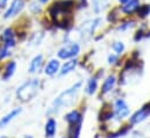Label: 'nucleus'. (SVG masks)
Masks as SVG:
<instances>
[{
    "label": "nucleus",
    "mask_w": 150,
    "mask_h": 138,
    "mask_svg": "<svg viewBox=\"0 0 150 138\" xmlns=\"http://www.w3.org/2000/svg\"><path fill=\"white\" fill-rule=\"evenodd\" d=\"M38 91V80L36 79H32L25 84H22L19 88H18V98L21 99L22 101H27L33 99Z\"/></svg>",
    "instance_id": "2"
},
{
    "label": "nucleus",
    "mask_w": 150,
    "mask_h": 138,
    "mask_svg": "<svg viewBox=\"0 0 150 138\" xmlns=\"http://www.w3.org/2000/svg\"><path fill=\"white\" fill-rule=\"evenodd\" d=\"M56 132V121L54 118H49L45 124V135L47 137H52Z\"/></svg>",
    "instance_id": "17"
},
{
    "label": "nucleus",
    "mask_w": 150,
    "mask_h": 138,
    "mask_svg": "<svg viewBox=\"0 0 150 138\" xmlns=\"http://www.w3.org/2000/svg\"><path fill=\"white\" fill-rule=\"evenodd\" d=\"M134 21H127V22H123L122 25H120L119 26V28H117V30H120V32H125V30H127V29H129V28H132L133 26H134Z\"/></svg>",
    "instance_id": "22"
},
{
    "label": "nucleus",
    "mask_w": 150,
    "mask_h": 138,
    "mask_svg": "<svg viewBox=\"0 0 150 138\" xmlns=\"http://www.w3.org/2000/svg\"><path fill=\"white\" fill-rule=\"evenodd\" d=\"M136 13L139 18H147L150 14V5H141Z\"/></svg>",
    "instance_id": "21"
},
{
    "label": "nucleus",
    "mask_w": 150,
    "mask_h": 138,
    "mask_svg": "<svg viewBox=\"0 0 150 138\" xmlns=\"http://www.w3.org/2000/svg\"><path fill=\"white\" fill-rule=\"evenodd\" d=\"M80 86H81V82H77L76 85H74L72 87H70L69 89L62 92V93L54 100V102H52L51 107H50L49 113L58 111V110H61L63 107H67V106H70V104H74L76 94L78 93Z\"/></svg>",
    "instance_id": "1"
},
{
    "label": "nucleus",
    "mask_w": 150,
    "mask_h": 138,
    "mask_svg": "<svg viewBox=\"0 0 150 138\" xmlns=\"http://www.w3.org/2000/svg\"><path fill=\"white\" fill-rule=\"evenodd\" d=\"M0 38H1V41H2L4 46L7 48V49L13 48V46L15 45V35L13 33V30L9 29V28H7V29H5V30L2 32Z\"/></svg>",
    "instance_id": "8"
},
{
    "label": "nucleus",
    "mask_w": 150,
    "mask_h": 138,
    "mask_svg": "<svg viewBox=\"0 0 150 138\" xmlns=\"http://www.w3.org/2000/svg\"><path fill=\"white\" fill-rule=\"evenodd\" d=\"M8 50L9 49H7V48H5V46H2V48H0V59H2V58H5L6 56H8Z\"/></svg>",
    "instance_id": "24"
},
{
    "label": "nucleus",
    "mask_w": 150,
    "mask_h": 138,
    "mask_svg": "<svg viewBox=\"0 0 150 138\" xmlns=\"http://www.w3.org/2000/svg\"><path fill=\"white\" fill-rule=\"evenodd\" d=\"M29 9L33 12V13H35V14H38V13H40L41 12V5L40 4H38L36 1H34V2H32L30 4V6H29Z\"/></svg>",
    "instance_id": "23"
},
{
    "label": "nucleus",
    "mask_w": 150,
    "mask_h": 138,
    "mask_svg": "<svg viewBox=\"0 0 150 138\" xmlns=\"http://www.w3.org/2000/svg\"><path fill=\"white\" fill-rule=\"evenodd\" d=\"M15 69H16V63L15 62H9L7 64V66H6V71H5V74H4V79L11 78L14 74Z\"/></svg>",
    "instance_id": "18"
},
{
    "label": "nucleus",
    "mask_w": 150,
    "mask_h": 138,
    "mask_svg": "<svg viewBox=\"0 0 150 138\" xmlns=\"http://www.w3.org/2000/svg\"><path fill=\"white\" fill-rule=\"evenodd\" d=\"M38 2L40 4H47V2H49V0H38Z\"/></svg>",
    "instance_id": "28"
},
{
    "label": "nucleus",
    "mask_w": 150,
    "mask_h": 138,
    "mask_svg": "<svg viewBox=\"0 0 150 138\" xmlns=\"http://www.w3.org/2000/svg\"><path fill=\"white\" fill-rule=\"evenodd\" d=\"M21 113V109L20 108H15V109H13L11 113H8L7 115H5L1 120H0V128H4L5 125H7L14 117H16L19 114Z\"/></svg>",
    "instance_id": "12"
},
{
    "label": "nucleus",
    "mask_w": 150,
    "mask_h": 138,
    "mask_svg": "<svg viewBox=\"0 0 150 138\" xmlns=\"http://www.w3.org/2000/svg\"><path fill=\"white\" fill-rule=\"evenodd\" d=\"M112 49H113V51H114V54L119 56V55H121V54L125 51L126 46H125V43H123V42H121V41H116V42L113 43Z\"/></svg>",
    "instance_id": "19"
},
{
    "label": "nucleus",
    "mask_w": 150,
    "mask_h": 138,
    "mask_svg": "<svg viewBox=\"0 0 150 138\" xmlns=\"http://www.w3.org/2000/svg\"><path fill=\"white\" fill-rule=\"evenodd\" d=\"M116 59H117V55H115V54H113V55H110V56H108V63H110V64L115 63Z\"/></svg>",
    "instance_id": "25"
},
{
    "label": "nucleus",
    "mask_w": 150,
    "mask_h": 138,
    "mask_svg": "<svg viewBox=\"0 0 150 138\" xmlns=\"http://www.w3.org/2000/svg\"><path fill=\"white\" fill-rule=\"evenodd\" d=\"M25 7V1L23 0H12V2L9 4L8 8L6 9L5 14H4V18L5 19H9V18H13L15 15H18Z\"/></svg>",
    "instance_id": "5"
},
{
    "label": "nucleus",
    "mask_w": 150,
    "mask_h": 138,
    "mask_svg": "<svg viewBox=\"0 0 150 138\" xmlns=\"http://www.w3.org/2000/svg\"><path fill=\"white\" fill-rule=\"evenodd\" d=\"M101 21H103L101 18H93V19H88V20L84 21L80 25V27L78 28V30L80 32V35H81V38H85V39L90 38L96 33V30L100 26Z\"/></svg>",
    "instance_id": "3"
},
{
    "label": "nucleus",
    "mask_w": 150,
    "mask_h": 138,
    "mask_svg": "<svg viewBox=\"0 0 150 138\" xmlns=\"http://www.w3.org/2000/svg\"><path fill=\"white\" fill-rule=\"evenodd\" d=\"M114 114L117 118H125L126 116H128L129 114V107L126 104L125 100L122 99H117L114 104Z\"/></svg>",
    "instance_id": "6"
},
{
    "label": "nucleus",
    "mask_w": 150,
    "mask_h": 138,
    "mask_svg": "<svg viewBox=\"0 0 150 138\" xmlns=\"http://www.w3.org/2000/svg\"><path fill=\"white\" fill-rule=\"evenodd\" d=\"M79 52H80V45L77 42H70L69 44L62 46L58 50L57 56L61 59H72L79 55Z\"/></svg>",
    "instance_id": "4"
},
{
    "label": "nucleus",
    "mask_w": 150,
    "mask_h": 138,
    "mask_svg": "<svg viewBox=\"0 0 150 138\" xmlns=\"http://www.w3.org/2000/svg\"><path fill=\"white\" fill-rule=\"evenodd\" d=\"M6 4H7V0H0V8L1 7H5Z\"/></svg>",
    "instance_id": "26"
},
{
    "label": "nucleus",
    "mask_w": 150,
    "mask_h": 138,
    "mask_svg": "<svg viewBox=\"0 0 150 138\" xmlns=\"http://www.w3.org/2000/svg\"><path fill=\"white\" fill-rule=\"evenodd\" d=\"M108 2H110V0H91L93 13L96 15L101 14L108 7Z\"/></svg>",
    "instance_id": "10"
},
{
    "label": "nucleus",
    "mask_w": 150,
    "mask_h": 138,
    "mask_svg": "<svg viewBox=\"0 0 150 138\" xmlns=\"http://www.w3.org/2000/svg\"><path fill=\"white\" fill-rule=\"evenodd\" d=\"M65 120L69 123H71V124H78V123L81 122V115L77 110H72V111H70V113L67 114Z\"/></svg>",
    "instance_id": "16"
},
{
    "label": "nucleus",
    "mask_w": 150,
    "mask_h": 138,
    "mask_svg": "<svg viewBox=\"0 0 150 138\" xmlns=\"http://www.w3.org/2000/svg\"><path fill=\"white\" fill-rule=\"evenodd\" d=\"M115 82H116V80H115V77L114 75H110L108 78H106V80L103 84V88H101L103 93L111 92L113 88H114V86H115Z\"/></svg>",
    "instance_id": "15"
},
{
    "label": "nucleus",
    "mask_w": 150,
    "mask_h": 138,
    "mask_svg": "<svg viewBox=\"0 0 150 138\" xmlns=\"http://www.w3.org/2000/svg\"><path fill=\"white\" fill-rule=\"evenodd\" d=\"M141 6V0H129L122 6H120V12L126 14V15H132L137 12V9Z\"/></svg>",
    "instance_id": "7"
},
{
    "label": "nucleus",
    "mask_w": 150,
    "mask_h": 138,
    "mask_svg": "<svg viewBox=\"0 0 150 138\" xmlns=\"http://www.w3.org/2000/svg\"><path fill=\"white\" fill-rule=\"evenodd\" d=\"M59 66H61V64H59V61L58 59H51L45 65L44 72H45L47 75H54V74H56L59 71Z\"/></svg>",
    "instance_id": "11"
},
{
    "label": "nucleus",
    "mask_w": 150,
    "mask_h": 138,
    "mask_svg": "<svg viewBox=\"0 0 150 138\" xmlns=\"http://www.w3.org/2000/svg\"><path fill=\"white\" fill-rule=\"evenodd\" d=\"M42 64H43V57H42V55H38V56H35V57L32 59L28 71H29L30 73H35V72H38V70L41 69Z\"/></svg>",
    "instance_id": "13"
},
{
    "label": "nucleus",
    "mask_w": 150,
    "mask_h": 138,
    "mask_svg": "<svg viewBox=\"0 0 150 138\" xmlns=\"http://www.w3.org/2000/svg\"><path fill=\"white\" fill-rule=\"evenodd\" d=\"M25 138H32V137H28V136H27V137H25Z\"/></svg>",
    "instance_id": "29"
},
{
    "label": "nucleus",
    "mask_w": 150,
    "mask_h": 138,
    "mask_svg": "<svg viewBox=\"0 0 150 138\" xmlns=\"http://www.w3.org/2000/svg\"><path fill=\"white\" fill-rule=\"evenodd\" d=\"M119 1V4H121V5H123V4H126L127 1H129V0H117Z\"/></svg>",
    "instance_id": "27"
},
{
    "label": "nucleus",
    "mask_w": 150,
    "mask_h": 138,
    "mask_svg": "<svg viewBox=\"0 0 150 138\" xmlns=\"http://www.w3.org/2000/svg\"><path fill=\"white\" fill-rule=\"evenodd\" d=\"M97 87H98L97 80H96V79H90V80L87 81V85H86V93H87V94H93V93L96 92Z\"/></svg>",
    "instance_id": "20"
},
{
    "label": "nucleus",
    "mask_w": 150,
    "mask_h": 138,
    "mask_svg": "<svg viewBox=\"0 0 150 138\" xmlns=\"http://www.w3.org/2000/svg\"><path fill=\"white\" fill-rule=\"evenodd\" d=\"M77 66V61L76 59H70L68 62H65V64L62 66V69L59 71V74L61 75H65V74H69L71 73Z\"/></svg>",
    "instance_id": "14"
},
{
    "label": "nucleus",
    "mask_w": 150,
    "mask_h": 138,
    "mask_svg": "<svg viewBox=\"0 0 150 138\" xmlns=\"http://www.w3.org/2000/svg\"><path fill=\"white\" fill-rule=\"evenodd\" d=\"M148 115H150V106H146L142 109H140L133 114V116L130 117V123H133V124L140 123V122L144 121L148 117Z\"/></svg>",
    "instance_id": "9"
}]
</instances>
